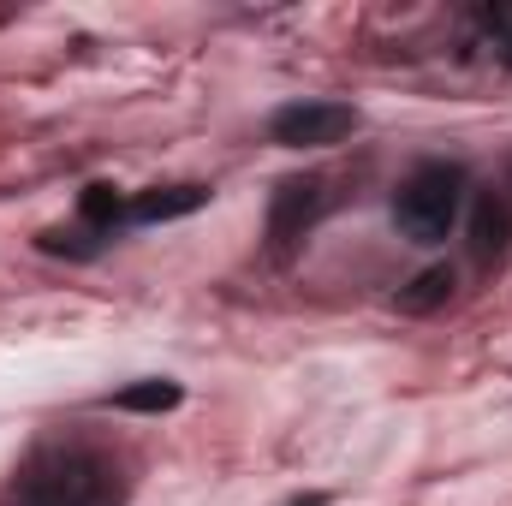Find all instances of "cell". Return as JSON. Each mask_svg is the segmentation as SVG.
Listing matches in <instances>:
<instances>
[{"mask_svg": "<svg viewBox=\"0 0 512 506\" xmlns=\"http://www.w3.org/2000/svg\"><path fill=\"white\" fill-rule=\"evenodd\" d=\"M459 203H465V167L453 161H423L411 167V179L393 191V221L411 245H441L459 221Z\"/></svg>", "mask_w": 512, "mask_h": 506, "instance_id": "cell-1", "label": "cell"}, {"mask_svg": "<svg viewBox=\"0 0 512 506\" xmlns=\"http://www.w3.org/2000/svg\"><path fill=\"white\" fill-rule=\"evenodd\" d=\"M322 209H328V185L322 179H280L274 197H268V251L286 262L310 239V227L322 221Z\"/></svg>", "mask_w": 512, "mask_h": 506, "instance_id": "cell-2", "label": "cell"}, {"mask_svg": "<svg viewBox=\"0 0 512 506\" xmlns=\"http://www.w3.org/2000/svg\"><path fill=\"white\" fill-rule=\"evenodd\" d=\"M352 131H358L352 102H286L268 120V137L286 149H328V143H346Z\"/></svg>", "mask_w": 512, "mask_h": 506, "instance_id": "cell-3", "label": "cell"}, {"mask_svg": "<svg viewBox=\"0 0 512 506\" xmlns=\"http://www.w3.org/2000/svg\"><path fill=\"white\" fill-rule=\"evenodd\" d=\"M108 495L102 489V471L90 459H60L48 471H30L18 483V506H96Z\"/></svg>", "mask_w": 512, "mask_h": 506, "instance_id": "cell-4", "label": "cell"}, {"mask_svg": "<svg viewBox=\"0 0 512 506\" xmlns=\"http://www.w3.org/2000/svg\"><path fill=\"white\" fill-rule=\"evenodd\" d=\"M203 203H209V185H155V191H143V197H131V203H126V221H137V227H155V221L197 215Z\"/></svg>", "mask_w": 512, "mask_h": 506, "instance_id": "cell-5", "label": "cell"}, {"mask_svg": "<svg viewBox=\"0 0 512 506\" xmlns=\"http://www.w3.org/2000/svg\"><path fill=\"white\" fill-rule=\"evenodd\" d=\"M512 245V209H507V197H477V209H471V256L489 268V262H501Z\"/></svg>", "mask_w": 512, "mask_h": 506, "instance_id": "cell-6", "label": "cell"}, {"mask_svg": "<svg viewBox=\"0 0 512 506\" xmlns=\"http://www.w3.org/2000/svg\"><path fill=\"white\" fill-rule=\"evenodd\" d=\"M447 298H453V274H447V268H423L411 286H399L393 304H399L405 316H429V310H441Z\"/></svg>", "mask_w": 512, "mask_h": 506, "instance_id": "cell-7", "label": "cell"}, {"mask_svg": "<svg viewBox=\"0 0 512 506\" xmlns=\"http://www.w3.org/2000/svg\"><path fill=\"white\" fill-rule=\"evenodd\" d=\"M78 215H84V227H90V233H108V227H120V221H126V197H120L114 185H84Z\"/></svg>", "mask_w": 512, "mask_h": 506, "instance_id": "cell-8", "label": "cell"}, {"mask_svg": "<svg viewBox=\"0 0 512 506\" xmlns=\"http://www.w3.org/2000/svg\"><path fill=\"white\" fill-rule=\"evenodd\" d=\"M120 411H173L179 405V381H131L114 393Z\"/></svg>", "mask_w": 512, "mask_h": 506, "instance_id": "cell-9", "label": "cell"}, {"mask_svg": "<svg viewBox=\"0 0 512 506\" xmlns=\"http://www.w3.org/2000/svg\"><path fill=\"white\" fill-rule=\"evenodd\" d=\"M36 245H42V251H54V256H96V239H90V227H84V233H60V227H48Z\"/></svg>", "mask_w": 512, "mask_h": 506, "instance_id": "cell-10", "label": "cell"}, {"mask_svg": "<svg viewBox=\"0 0 512 506\" xmlns=\"http://www.w3.org/2000/svg\"><path fill=\"white\" fill-rule=\"evenodd\" d=\"M483 24H489V36L501 42V54L512 60V0H495V6L483 12Z\"/></svg>", "mask_w": 512, "mask_h": 506, "instance_id": "cell-11", "label": "cell"}, {"mask_svg": "<svg viewBox=\"0 0 512 506\" xmlns=\"http://www.w3.org/2000/svg\"><path fill=\"white\" fill-rule=\"evenodd\" d=\"M96 506H114V495H102V501H96Z\"/></svg>", "mask_w": 512, "mask_h": 506, "instance_id": "cell-12", "label": "cell"}, {"mask_svg": "<svg viewBox=\"0 0 512 506\" xmlns=\"http://www.w3.org/2000/svg\"><path fill=\"white\" fill-rule=\"evenodd\" d=\"M298 506H322V501H298Z\"/></svg>", "mask_w": 512, "mask_h": 506, "instance_id": "cell-13", "label": "cell"}]
</instances>
